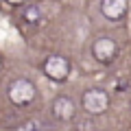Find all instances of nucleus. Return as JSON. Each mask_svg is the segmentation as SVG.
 Here are the masks:
<instances>
[{
    "instance_id": "6",
    "label": "nucleus",
    "mask_w": 131,
    "mask_h": 131,
    "mask_svg": "<svg viewBox=\"0 0 131 131\" xmlns=\"http://www.w3.org/2000/svg\"><path fill=\"white\" fill-rule=\"evenodd\" d=\"M101 13L107 20H120L127 13V0H101Z\"/></svg>"
},
{
    "instance_id": "5",
    "label": "nucleus",
    "mask_w": 131,
    "mask_h": 131,
    "mask_svg": "<svg viewBox=\"0 0 131 131\" xmlns=\"http://www.w3.org/2000/svg\"><path fill=\"white\" fill-rule=\"evenodd\" d=\"M50 112H52V116H55L57 120L68 122V120L74 118L77 107H74V101H72V98H68V96H57L55 101H52V105H50Z\"/></svg>"
},
{
    "instance_id": "1",
    "label": "nucleus",
    "mask_w": 131,
    "mask_h": 131,
    "mask_svg": "<svg viewBox=\"0 0 131 131\" xmlns=\"http://www.w3.org/2000/svg\"><path fill=\"white\" fill-rule=\"evenodd\" d=\"M7 94H9V101L13 105L24 107V105H31L33 101H35V96H37V88H35V83H33L31 79H15L13 83L9 85Z\"/></svg>"
},
{
    "instance_id": "7",
    "label": "nucleus",
    "mask_w": 131,
    "mask_h": 131,
    "mask_svg": "<svg viewBox=\"0 0 131 131\" xmlns=\"http://www.w3.org/2000/svg\"><path fill=\"white\" fill-rule=\"evenodd\" d=\"M42 20H44V13H42V7H39V5L24 7L22 22H26V24H42Z\"/></svg>"
},
{
    "instance_id": "2",
    "label": "nucleus",
    "mask_w": 131,
    "mask_h": 131,
    "mask_svg": "<svg viewBox=\"0 0 131 131\" xmlns=\"http://www.w3.org/2000/svg\"><path fill=\"white\" fill-rule=\"evenodd\" d=\"M81 105L88 114L92 116H101V114L107 112L109 107V96L105 90H98V88H92L88 92H83V98H81Z\"/></svg>"
},
{
    "instance_id": "4",
    "label": "nucleus",
    "mask_w": 131,
    "mask_h": 131,
    "mask_svg": "<svg viewBox=\"0 0 131 131\" xmlns=\"http://www.w3.org/2000/svg\"><path fill=\"white\" fill-rule=\"evenodd\" d=\"M116 55H118V46H116V42H114L112 37H107V35H103V37H98V39H94V44H92V57L98 61V63H112L114 59H116Z\"/></svg>"
},
{
    "instance_id": "3",
    "label": "nucleus",
    "mask_w": 131,
    "mask_h": 131,
    "mask_svg": "<svg viewBox=\"0 0 131 131\" xmlns=\"http://www.w3.org/2000/svg\"><path fill=\"white\" fill-rule=\"evenodd\" d=\"M42 70L50 81L63 83V81L70 77V61L66 59V57H61V55H50V57H46Z\"/></svg>"
},
{
    "instance_id": "8",
    "label": "nucleus",
    "mask_w": 131,
    "mask_h": 131,
    "mask_svg": "<svg viewBox=\"0 0 131 131\" xmlns=\"http://www.w3.org/2000/svg\"><path fill=\"white\" fill-rule=\"evenodd\" d=\"M7 5H11V7H22V5H26V0H5Z\"/></svg>"
},
{
    "instance_id": "9",
    "label": "nucleus",
    "mask_w": 131,
    "mask_h": 131,
    "mask_svg": "<svg viewBox=\"0 0 131 131\" xmlns=\"http://www.w3.org/2000/svg\"><path fill=\"white\" fill-rule=\"evenodd\" d=\"M0 70H2V57H0Z\"/></svg>"
}]
</instances>
